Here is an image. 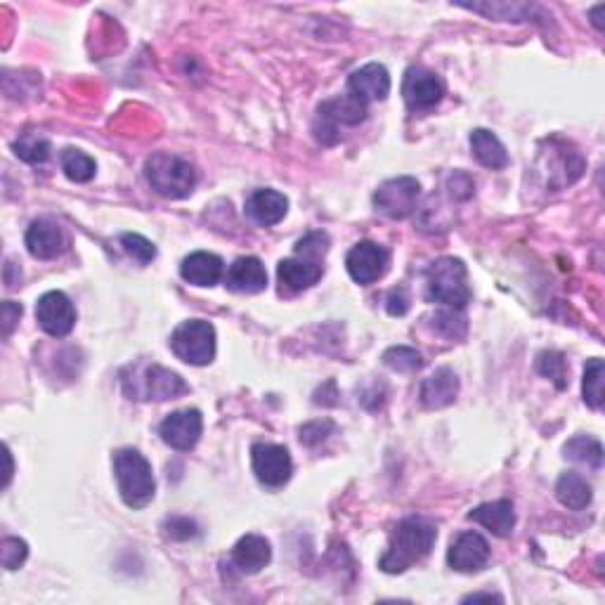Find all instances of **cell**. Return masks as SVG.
I'll return each instance as SVG.
<instances>
[{"instance_id":"cell-5","label":"cell","mask_w":605,"mask_h":605,"mask_svg":"<svg viewBox=\"0 0 605 605\" xmlns=\"http://www.w3.org/2000/svg\"><path fill=\"white\" fill-rule=\"evenodd\" d=\"M121 383L130 400L164 402L190 393V386L182 381L180 374H175L166 367H159V364L142 367L140 372H135L133 369V379H126V376H123Z\"/></svg>"},{"instance_id":"cell-16","label":"cell","mask_w":605,"mask_h":605,"mask_svg":"<svg viewBox=\"0 0 605 605\" xmlns=\"http://www.w3.org/2000/svg\"><path fill=\"white\" fill-rule=\"evenodd\" d=\"M348 93L362 100L364 104L369 102H381L386 100L390 93V74L383 64H364L362 69H357L348 78Z\"/></svg>"},{"instance_id":"cell-31","label":"cell","mask_w":605,"mask_h":605,"mask_svg":"<svg viewBox=\"0 0 605 605\" xmlns=\"http://www.w3.org/2000/svg\"><path fill=\"white\" fill-rule=\"evenodd\" d=\"M433 329L438 331L440 336L450 338V341H461L468 331V322L466 317L461 315V310L447 308V310H438L433 315Z\"/></svg>"},{"instance_id":"cell-39","label":"cell","mask_w":605,"mask_h":605,"mask_svg":"<svg viewBox=\"0 0 605 605\" xmlns=\"http://www.w3.org/2000/svg\"><path fill=\"white\" fill-rule=\"evenodd\" d=\"M22 305L15 301H5L3 303V336L8 338L12 331H15L19 317H22Z\"/></svg>"},{"instance_id":"cell-14","label":"cell","mask_w":605,"mask_h":605,"mask_svg":"<svg viewBox=\"0 0 605 605\" xmlns=\"http://www.w3.org/2000/svg\"><path fill=\"white\" fill-rule=\"evenodd\" d=\"M447 563L457 572H478L490 563V544L480 532H461V535L450 544L447 551Z\"/></svg>"},{"instance_id":"cell-36","label":"cell","mask_w":605,"mask_h":605,"mask_svg":"<svg viewBox=\"0 0 605 605\" xmlns=\"http://www.w3.org/2000/svg\"><path fill=\"white\" fill-rule=\"evenodd\" d=\"M327 251H329V237L324 232H310L308 237H303L301 242L296 244L298 256L308 260H320Z\"/></svg>"},{"instance_id":"cell-42","label":"cell","mask_w":605,"mask_h":605,"mask_svg":"<svg viewBox=\"0 0 605 605\" xmlns=\"http://www.w3.org/2000/svg\"><path fill=\"white\" fill-rule=\"evenodd\" d=\"M605 12V5H596L594 10H591V22H594L596 29L603 31V24H601V15Z\"/></svg>"},{"instance_id":"cell-1","label":"cell","mask_w":605,"mask_h":605,"mask_svg":"<svg viewBox=\"0 0 605 605\" xmlns=\"http://www.w3.org/2000/svg\"><path fill=\"white\" fill-rule=\"evenodd\" d=\"M435 539H438V530L431 520L419 516L400 520L390 537L388 551L381 556L379 568L388 575H400L431 554Z\"/></svg>"},{"instance_id":"cell-28","label":"cell","mask_w":605,"mask_h":605,"mask_svg":"<svg viewBox=\"0 0 605 605\" xmlns=\"http://www.w3.org/2000/svg\"><path fill=\"white\" fill-rule=\"evenodd\" d=\"M60 164H62V171L64 175L71 182H90L95 178V171H97V164L93 156H88L86 152H81V149H64L62 156H60Z\"/></svg>"},{"instance_id":"cell-44","label":"cell","mask_w":605,"mask_h":605,"mask_svg":"<svg viewBox=\"0 0 605 605\" xmlns=\"http://www.w3.org/2000/svg\"><path fill=\"white\" fill-rule=\"evenodd\" d=\"M5 457H8V473H5V485H8L10 478H12V457H10L8 450H5Z\"/></svg>"},{"instance_id":"cell-12","label":"cell","mask_w":605,"mask_h":605,"mask_svg":"<svg viewBox=\"0 0 605 605\" xmlns=\"http://www.w3.org/2000/svg\"><path fill=\"white\" fill-rule=\"evenodd\" d=\"M36 320L45 334L64 338L76 327V308L74 303L69 301L67 294H62V291H48V294L38 298Z\"/></svg>"},{"instance_id":"cell-22","label":"cell","mask_w":605,"mask_h":605,"mask_svg":"<svg viewBox=\"0 0 605 605\" xmlns=\"http://www.w3.org/2000/svg\"><path fill=\"white\" fill-rule=\"evenodd\" d=\"M286 211H289V199L277 190H256L246 199V216L253 223L270 227L284 220Z\"/></svg>"},{"instance_id":"cell-32","label":"cell","mask_w":605,"mask_h":605,"mask_svg":"<svg viewBox=\"0 0 605 605\" xmlns=\"http://www.w3.org/2000/svg\"><path fill=\"white\" fill-rule=\"evenodd\" d=\"M383 364H386L388 369H393V372L412 374V372H419V369L424 367V360H421V355L416 353L414 348L395 346V348H388L386 353H383Z\"/></svg>"},{"instance_id":"cell-3","label":"cell","mask_w":605,"mask_h":605,"mask_svg":"<svg viewBox=\"0 0 605 605\" xmlns=\"http://www.w3.org/2000/svg\"><path fill=\"white\" fill-rule=\"evenodd\" d=\"M145 178L166 199H187L197 187V168L171 152H154L145 161Z\"/></svg>"},{"instance_id":"cell-40","label":"cell","mask_w":605,"mask_h":605,"mask_svg":"<svg viewBox=\"0 0 605 605\" xmlns=\"http://www.w3.org/2000/svg\"><path fill=\"white\" fill-rule=\"evenodd\" d=\"M450 190L457 199H468V197H473L476 185H473V180L468 178L466 173H454V175H450Z\"/></svg>"},{"instance_id":"cell-30","label":"cell","mask_w":605,"mask_h":605,"mask_svg":"<svg viewBox=\"0 0 605 605\" xmlns=\"http://www.w3.org/2000/svg\"><path fill=\"white\" fill-rule=\"evenodd\" d=\"M12 149H15L19 159L31 166H43L50 159V142L41 138V135H22Z\"/></svg>"},{"instance_id":"cell-8","label":"cell","mask_w":605,"mask_h":605,"mask_svg":"<svg viewBox=\"0 0 605 605\" xmlns=\"http://www.w3.org/2000/svg\"><path fill=\"white\" fill-rule=\"evenodd\" d=\"M421 197V185L416 178L402 175V178H390L374 192V206L386 218L402 220L416 211Z\"/></svg>"},{"instance_id":"cell-21","label":"cell","mask_w":605,"mask_h":605,"mask_svg":"<svg viewBox=\"0 0 605 605\" xmlns=\"http://www.w3.org/2000/svg\"><path fill=\"white\" fill-rule=\"evenodd\" d=\"M459 395V376L450 367L435 369L428 379L421 383V405L426 409H442L454 405Z\"/></svg>"},{"instance_id":"cell-20","label":"cell","mask_w":605,"mask_h":605,"mask_svg":"<svg viewBox=\"0 0 605 605\" xmlns=\"http://www.w3.org/2000/svg\"><path fill=\"white\" fill-rule=\"evenodd\" d=\"M180 275L194 286H216L225 275V263L216 253L194 251L182 260Z\"/></svg>"},{"instance_id":"cell-25","label":"cell","mask_w":605,"mask_h":605,"mask_svg":"<svg viewBox=\"0 0 605 605\" xmlns=\"http://www.w3.org/2000/svg\"><path fill=\"white\" fill-rule=\"evenodd\" d=\"M556 497L565 509L584 511L591 504V499H594V492H591V485L587 483V478H582L580 473L575 471H568L558 478Z\"/></svg>"},{"instance_id":"cell-19","label":"cell","mask_w":605,"mask_h":605,"mask_svg":"<svg viewBox=\"0 0 605 605\" xmlns=\"http://www.w3.org/2000/svg\"><path fill=\"white\" fill-rule=\"evenodd\" d=\"M272 561L270 542L260 535H244L232 549V565L242 575H258Z\"/></svg>"},{"instance_id":"cell-43","label":"cell","mask_w":605,"mask_h":605,"mask_svg":"<svg viewBox=\"0 0 605 605\" xmlns=\"http://www.w3.org/2000/svg\"><path fill=\"white\" fill-rule=\"evenodd\" d=\"M480 598H487V601H502V596H497V594H471V596H466L464 601H480Z\"/></svg>"},{"instance_id":"cell-6","label":"cell","mask_w":605,"mask_h":605,"mask_svg":"<svg viewBox=\"0 0 605 605\" xmlns=\"http://www.w3.org/2000/svg\"><path fill=\"white\" fill-rule=\"evenodd\" d=\"M171 348L178 360L192 367H206L216 357V329L206 320L182 322L171 336Z\"/></svg>"},{"instance_id":"cell-27","label":"cell","mask_w":605,"mask_h":605,"mask_svg":"<svg viewBox=\"0 0 605 605\" xmlns=\"http://www.w3.org/2000/svg\"><path fill=\"white\" fill-rule=\"evenodd\" d=\"M605 364L601 357H594V360L587 362L584 367V381H582V395L584 402L591 409H601L603 400H605Z\"/></svg>"},{"instance_id":"cell-10","label":"cell","mask_w":605,"mask_h":605,"mask_svg":"<svg viewBox=\"0 0 605 605\" xmlns=\"http://www.w3.org/2000/svg\"><path fill=\"white\" fill-rule=\"evenodd\" d=\"M445 81L426 67H409L402 81V97L412 112H426L445 97Z\"/></svg>"},{"instance_id":"cell-29","label":"cell","mask_w":605,"mask_h":605,"mask_svg":"<svg viewBox=\"0 0 605 605\" xmlns=\"http://www.w3.org/2000/svg\"><path fill=\"white\" fill-rule=\"evenodd\" d=\"M461 8L480 12L490 19H504V22H530L535 5L525 3H487V5H461Z\"/></svg>"},{"instance_id":"cell-35","label":"cell","mask_w":605,"mask_h":605,"mask_svg":"<svg viewBox=\"0 0 605 605\" xmlns=\"http://www.w3.org/2000/svg\"><path fill=\"white\" fill-rule=\"evenodd\" d=\"M26 556H29V546H26L24 539L5 537L3 544H0V563H3L5 570L22 568Z\"/></svg>"},{"instance_id":"cell-26","label":"cell","mask_w":605,"mask_h":605,"mask_svg":"<svg viewBox=\"0 0 605 605\" xmlns=\"http://www.w3.org/2000/svg\"><path fill=\"white\" fill-rule=\"evenodd\" d=\"M563 452L570 461H577V464H587L589 468H594V471H601L603 445L596 438H589V435H575V438L565 442Z\"/></svg>"},{"instance_id":"cell-38","label":"cell","mask_w":605,"mask_h":605,"mask_svg":"<svg viewBox=\"0 0 605 605\" xmlns=\"http://www.w3.org/2000/svg\"><path fill=\"white\" fill-rule=\"evenodd\" d=\"M164 530H166L168 537L175 539V542H187V539H194L199 535L197 523H194V520H190V518H185V516H175L171 520H166Z\"/></svg>"},{"instance_id":"cell-23","label":"cell","mask_w":605,"mask_h":605,"mask_svg":"<svg viewBox=\"0 0 605 605\" xmlns=\"http://www.w3.org/2000/svg\"><path fill=\"white\" fill-rule=\"evenodd\" d=\"M468 520L483 525L485 530H490L497 537H509L513 528H516V511L509 499H497V502L480 504L468 513Z\"/></svg>"},{"instance_id":"cell-37","label":"cell","mask_w":605,"mask_h":605,"mask_svg":"<svg viewBox=\"0 0 605 605\" xmlns=\"http://www.w3.org/2000/svg\"><path fill=\"white\" fill-rule=\"evenodd\" d=\"M334 421H329V419H317V421H310V424H305V426H301V442L303 445H308V447H315V445H320V442H324L329 438L331 433H334Z\"/></svg>"},{"instance_id":"cell-18","label":"cell","mask_w":605,"mask_h":605,"mask_svg":"<svg viewBox=\"0 0 605 605\" xmlns=\"http://www.w3.org/2000/svg\"><path fill=\"white\" fill-rule=\"evenodd\" d=\"M322 265L320 260H308V258H286L279 260L277 265V277L279 284H282V291H291V294H298V291L310 289L322 279Z\"/></svg>"},{"instance_id":"cell-7","label":"cell","mask_w":605,"mask_h":605,"mask_svg":"<svg viewBox=\"0 0 605 605\" xmlns=\"http://www.w3.org/2000/svg\"><path fill=\"white\" fill-rule=\"evenodd\" d=\"M367 119V104L362 100H357L353 95H338L334 100H327L320 104L317 109V138L322 142H331L338 140V128L341 126H357Z\"/></svg>"},{"instance_id":"cell-11","label":"cell","mask_w":605,"mask_h":605,"mask_svg":"<svg viewBox=\"0 0 605 605\" xmlns=\"http://www.w3.org/2000/svg\"><path fill=\"white\" fill-rule=\"evenodd\" d=\"M201 431H204V419H201V412L199 409H190V407L168 414L159 426L161 440L178 452L194 450L201 438Z\"/></svg>"},{"instance_id":"cell-2","label":"cell","mask_w":605,"mask_h":605,"mask_svg":"<svg viewBox=\"0 0 605 605\" xmlns=\"http://www.w3.org/2000/svg\"><path fill=\"white\" fill-rule=\"evenodd\" d=\"M114 476L128 509H145L156 494V480L149 461L138 450L123 447L114 454Z\"/></svg>"},{"instance_id":"cell-13","label":"cell","mask_w":605,"mask_h":605,"mask_svg":"<svg viewBox=\"0 0 605 605\" xmlns=\"http://www.w3.org/2000/svg\"><path fill=\"white\" fill-rule=\"evenodd\" d=\"M390 256L383 246L374 242H360L348 251L346 268L353 282L367 286L379 282V279L388 272Z\"/></svg>"},{"instance_id":"cell-34","label":"cell","mask_w":605,"mask_h":605,"mask_svg":"<svg viewBox=\"0 0 605 605\" xmlns=\"http://www.w3.org/2000/svg\"><path fill=\"white\" fill-rule=\"evenodd\" d=\"M121 246H123V249H126L128 256H133L135 260H138L140 265L152 263V260L156 258V246L152 242H149L147 237H142V234H138V232L121 234Z\"/></svg>"},{"instance_id":"cell-24","label":"cell","mask_w":605,"mask_h":605,"mask_svg":"<svg viewBox=\"0 0 605 605\" xmlns=\"http://www.w3.org/2000/svg\"><path fill=\"white\" fill-rule=\"evenodd\" d=\"M471 149H473V156L478 159V164L490 168V171H502V168L509 166V152H506L502 140H499L492 130H485V128L473 130Z\"/></svg>"},{"instance_id":"cell-15","label":"cell","mask_w":605,"mask_h":605,"mask_svg":"<svg viewBox=\"0 0 605 605\" xmlns=\"http://www.w3.org/2000/svg\"><path fill=\"white\" fill-rule=\"evenodd\" d=\"M26 249L38 260L60 258L69 249V237L52 220H34L26 230Z\"/></svg>"},{"instance_id":"cell-33","label":"cell","mask_w":605,"mask_h":605,"mask_svg":"<svg viewBox=\"0 0 605 605\" xmlns=\"http://www.w3.org/2000/svg\"><path fill=\"white\" fill-rule=\"evenodd\" d=\"M537 372L546 376L556 383V388H565L568 386V364H565V357L556 350H546L537 357Z\"/></svg>"},{"instance_id":"cell-17","label":"cell","mask_w":605,"mask_h":605,"mask_svg":"<svg viewBox=\"0 0 605 605\" xmlns=\"http://www.w3.org/2000/svg\"><path fill=\"white\" fill-rule=\"evenodd\" d=\"M225 286L234 294H260L268 289V270L256 256L237 258L227 270Z\"/></svg>"},{"instance_id":"cell-41","label":"cell","mask_w":605,"mask_h":605,"mask_svg":"<svg viewBox=\"0 0 605 605\" xmlns=\"http://www.w3.org/2000/svg\"><path fill=\"white\" fill-rule=\"evenodd\" d=\"M409 310V298L405 289H395L388 294V312L393 317H402Z\"/></svg>"},{"instance_id":"cell-9","label":"cell","mask_w":605,"mask_h":605,"mask_svg":"<svg viewBox=\"0 0 605 605\" xmlns=\"http://www.w3.org/2000/svg\"><path fill=\"white\" fill-rule=\"evenodd\" d=\"M251 464L256 478L265 487H284L294 473V461L284 445H272V442H256L251 447Z\"/></svg>"},{"instance_id":"cell-4","label":"cell","mask_w":605,"mask_h":605,"mask_svg":"<svg viewBox=\"0 0 605 605\" xmlns=\"http://www.w3.org/2000/svg\"><path fill=\"white\" fill-rule=\"evenodd\" d=\"M426 294L431 303L464 310L468 301H471V286H468V270L464 260L440 258L428 265Z\"/></svg>"}]
</instances>
